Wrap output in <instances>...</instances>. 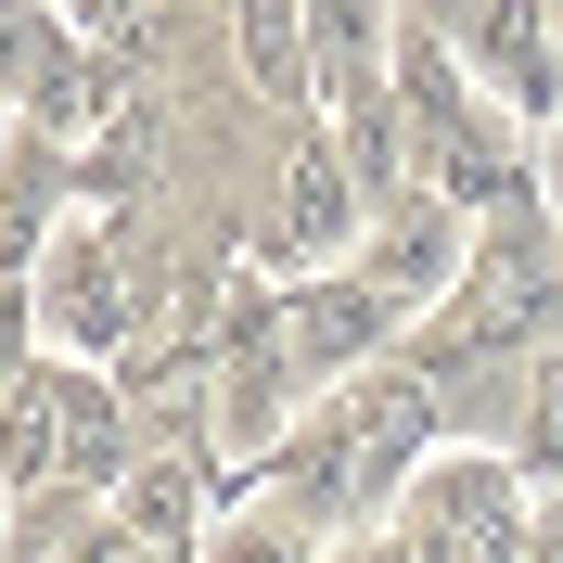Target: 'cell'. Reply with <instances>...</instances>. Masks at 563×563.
<instances>
[{"label": "cell", "instance_id": "6da1fadb", "mask_svg": "<svg viewBox=\"0 0 563 563\" xmlns=\"http://www.w3.org/2000/svg\"><path fill=\"white\" fill-rule=\"evenodd\" d=\"M449 449V410H435V385H422L410 358H385V372H358V385L308 397V422L282 435L269 461V512H295V526L320 538H372L397 526V499H410V474Z\"/></svg>", "mask_w": 563, "mask_h": 563}, {"label": "cell", "instance_id": "7a4b0ae2", "mask_svg": "<svg viewBox=\"0 0 563 563\" xmlns=\"http://www.w3.org/2000/svg\"><path fill=\"white\" fill-rule=\"evenodd\" d=\"M526 526H538V474L512 449H487V435H449L410 474V499H397V538L422 563H512Z\"/></svg>", "mask_w": 563, "mask_h": 563}, {"label": "cell", "instance_id": "3957f363", "mask_svg": "<svg viewBox=\"0 0 563 563\" xmlns=\"http://www.w3.org/2000/svg\"><path fill=\"white\" fill-rule=\"evenodd\" d=\"M474 333H487L499 358H551V333H563V218L538 206H499V218H474V269H461V295H449Z\"/></svg>", "mask_w": 563, "mask_h": 563}, {"label": "cell", "instance_id": "277c9868", "mask_svg": "<svg viewBox=\"0 0 563 563\" xmlns=\"http://www.w3.org/2000/svg\"><path fill=\"white\" fill-rule=\"evenodd\" d=\"M358 231H372V206H358V179H346V154H333V129H295V154H282V192H269V218H244V269L256 282H320V269H346L358 256Z\"/></svg>", "mask_w": 563, "mask_h": 563}, {"label": "cell", "instance_id": "5b68a950", "mask_svg": "<svg viewBox=\"0 0 563 563\" xmlns=\"http://www.w3.org/2000/svg\"><path fill=\"white\" fill-rule=\"evenodd\" d=\"M372 295H385L397 320H422V308H449L461 295V269H474V218L422 179V192H397V206H372V231H358V256H346Z\"/></svg>", "mask_w": 563, "mask_h": 563}, {"label": "cell", "instance_id": "8992f818", "mask_svg": "<svg viewBox=\"0 0 563 563\" xmlns=\"http://www.w3.org/2000/svg\"><path fill=\"white\" fill-rule=\"evenodd\" d=\"M397 333H410V320H397L358 269L282 282V346H295V372H308L320 397H333V385H358V372H385V358H397Z\"/></svg>", "mask_w": 563, "mask_h": 563}, {"label": "cell", "instance_id": "52a82bcc", "mask_svg": "<svg viewBox=\"0 0 563 563\" xmlns=\"http://www.w3.org/2000/svg\"><path fill=\"white\" fill-rule=\"evenodd\" d=\"M422 179H435V192H449L461 218L526 206V192H538V115H512V103H487V90H474V103H461L449 129L422 141Z\"/></svg>", "mask_w": 563, "mask_h": 563}, {"label": "cell", "instance_id": "ba28073f", "mask_svg": "<svg viewBox=\"0 0 563 563\" xmlns=\"http://www.w3.org/2000/svg\"><path fill=\"white\" fill-rule=\"evenodd\" d=\"M461 65H474V90H487V103L538 115V129L563 115V77H551V0H487V13L461 26Z\"/></svg>", "mask_w": 563, "mask_h": 563}, {"label": "cell", "instance_id": "9c48e42d", "mask_svg": "<svg viewBox=\"0 0 563 563\" xmlns=\"http://www.w3.org/2000/svg\"><path fill=\"white\" fill-rule=\"evenodd\" d=\"M231 77L256 115H320V52L295 0H231Z\"/></svg>", "mask_w": 563, "mask_h": 563}, {"label": "cell", "instance_id": "30bf717a", "mask_svg": "<svg viewBox=\"0 0 563 563\" xmlns=\"http://www.w3.org/2000/svg\"><path fill=\"white\" fill-rule=\"evenodd\" d=\"M308 13V52H320V115H346V103H372L385 90V65H397V0H295Z\"/></svg>", "mask_w": 563, "mask_h": 563}, {"label": "cell", "instance_id": "8fae6325", "mask_svg": "<svg viewBox=\"0 0 563 563\" xmlns=\"http://www.w3.org/2000/svg\"><path fill=\"white\" fill-rule=\"evenodd\" d=\"M0 487H65V410L38 385V358H13V435H0Z\"/></svg>", "mask_w": 563, "mask_h": 563}, {"label": "cell", "instance_id": "7c38bea8", "mask_svg": "<svg viewBox=\"0 0 563 563\" xmlns=\"http://www.w3.org/2000/svg\"><path fill=\"white\" fill-rule=\"evenodd\" d=\"M206 563H346L320 526H295V512H269V499H231L206 538Z\"/></svg>", "mask_w": 563, "mask_h": 563}, {"label": "cell", "instance_id": "4fadbf2b", "mask_svg": "<svg viewBox=\"0 0 563 563\" xmlns=\"http://www.w3.org/2000/svg\"><path fill=\"white\" fill-rule=\"evenodd\" d=\"M512 461H526L538 487L563 499V358H538V385H526V410H512Z\"/></svg>", "mask_w": 563, "mask_h": 563}, {"label": "cell", "instance_id": "5bb4252c", "mask_svg": "<svg viewBox=\"0 0 563 563\" xmlns=\"http://www.w3.org/2000/svg\"><path fill=\"white\" fill-rule=\"evenodd\" d=\"M538 206L563 218V115H551V129H538Z\"/></svg>", "mask_w": 563, "mask_h": 563}, {"label": "cell", "instance_id": "9a60e30c", "mask_svg": "<svg viewBox=\"0 0 563 563\" xmlns=\"http://www.w3.org/2000/svg\"><path fill=\"white\" fill-rule=\"evenodd\" d=\"M397 13H410V26H449V38H461L474 13H487V0H397Z\"/></svg>", "mask_w": 563, "mask_h": 563}]
</instances>
